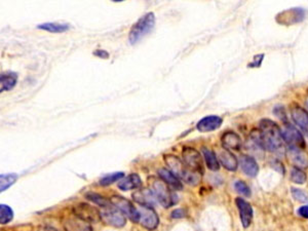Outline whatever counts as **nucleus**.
Returning a JSON list of instances; mask_svg holds the SVG:
<instances>
[{"instance_id":"obj_4","label":"nucleus","mask_w":308,"mask_h":231,"mask_svg":"<svg viewBox=\"0 0 308 231\" xmlns=\"http://www.w3.org/2000/svg\"><path fill=\"white\" fill-rule=\"evenodd\" d=\"M100 212L101 220L105 224L116 228H123L126 226L127 224L126 216L113 205L102 208Z\"/></svg>"},{"instance_id":"obj_7","label":"nucleus","mask_w":308,"mask_h":231,"mask_svg":"<svg viewBox=\"0 0 308 231\" xmlns=\"http://www.w3.org/2000/svg\"><path fill=\"white\" fill-rule=\"evenodd\" d=\"M182 160L189 170L203 174V158L196 149L185 147L182 151Z\"/></svg>"},{"instance_id":"obj_11","label":"nucleus","mask_w":308,"mask_h":231,"mask_svg":"<svg viewBox=\"0 0 308 231\" xmlns=\"http://www.w3.org/2000/svg\"><path fill=\"white\" fill-rule=\"evenodd\" d=\"M63 227L66 231H93L89 222L76 217L74 214L64 219Z\"/></svg>"},{"instance_id":"obj_6","label":"nucleus","mask_w":308,"mask_h":231,"mask_svg":"<svg viewBox=\"0 0 308 231\" xmlns=\"http://www.w3.org/2000/svg\"><path fill=\"white\" fill-rule=\"evenodd\" d=\"M73 214L89 223L101 221V212L97 207L85 203H80L74 205Z\"/></svg>"},{"instance_id":"obj_35","label":"nucleus","mask_w":308,"mask_h":231,"mask_svg":"<svg viewBox=\"0 0 308 231\" xmlns=\"http://www.w3.org/2000/svg\"><path fill=\"white\" fill-rule=\"evenodd\" d=\"M38 231H59V230L56 228H53V227H51V226H43Z\"/></svg>"},{"instance_id":"obj_14","label":"nucleus","mask_w":308,"mask_h":231,"mask_svg":"<svg viewBox=\"0 0 308 231\" xmlns=\"http://www.w3.org/2000/svg\"><path fill=\"white\" fill-rule=\"evenodd\" d=\"M164 162L167 163V166L169 167L170 171L177 176L178 178H183V176L185 172L187 171V167L184 164L183 160H181L179 157L173 154H167V155L163 156Z\"/></svg>"},{"instance_id":"obj_16","label":"nucleus","mask_w":308,"mask_h":231,"mask_svg":"<svg viewBox=\"0 0 308 231\" xmlns=\"http://www.w3.org/2000/svg\"><path fill=\"white\" fill-rule=\"evenodd\" d=\"M218 159L219 162L221 163L226 170L230 172H235L238 168V160L234 154L225 148L221 149L218 152Z\"/></svg>"},{"instance_id":"obj_34","label":"nucleus","mask_w":308,"mask_h":231,"mask_svg":"<svg viewBox=\"0 0 308 231\" xmlns=\"http://www.w3.org/2000/svg\"><path fill=\"white\" fill-rule=\"evenodd\" d=\"M94 54H95V56L99 57V58H102V59H107V58H109V53H108L106 51H103V50H101V51H96L94 52Z\"/></svg>"},{"instance_id":"obj_20","label":"nucleus","mask_w":308,"mask_h":231,"mask_svg":"<svg viewBox=\"0 0 308 231\" xmlns=\"http://www.w3.org/2000/svg\"><path fill=\"white\" fill-rule=\"evenodd\" d=\"M158 176L164 183L171 186L173 189H175V190H182L183 189V184L181 183L179 178L176 175H174L170 170L160 169L158 171Z\"/></svg>"},{"instance_id":"obj_24","label":"nucleus","mask_w":308,"mask_h":231,"mask_svg":"<svg viewBox=\"0 0 308 231\" xmlns=\"http://www.w3.org/2000/svg\"><path fill=\"white\" fill-rule=\"evenodd\" d=\"M38 29L41 30H46L48 32H51V33H62L69 30V25L68 24H63V23H43V24H39L37 26Z\"/></svg>"},{"instance_id":"obj_13","label":"nucleus","mask_w":308,"mask_h":231,"mask_svg":"<svg viewBox=\"0 0 308 231\" xmlns=\"http://www.w3.org/2000/svg\"><path fill=\"white\" fill-rule=\"evenodd\" d=\"M235 205L238 208L241 224H243L244 228H248L251 225L252 220H253L252 205L245 200L240 199V197H237V199L235 200Z\"/></svg>"},{"instance_id":"obj_18","label":"nucleus","mask_w":308,"mask_h":231,"mask_svg":"<svg viewBox=\"0 0 308 231\" xmlns=\"http://www.w3.org/2000/svg\"><path fill=\"white\" fill-rule=\"evenodd\" d=\"M240 168L243 172L251 178H254L259 172L258 163L254 157L250 155H241L240 156Z\"/></svg>"},{"instance_id":"obj_30","label":"nucleus","mask_w":308,"mask_h":231,"mask_svg":"<svg viewBox=\"0 0 308 231\" xmlns=\"http://www.w3.org/2000/svg\"><path fill=\"white\" fill-rule=\"evenodd\" d=\"M234 188H235L236 192L239 193L240 195H244V196H247V197L251 195L250 187L244 181H236L234 183Z\"/></svg>"},{"instance_id":"obj_31","label":"nucleus","mask_w":308,"mask_h":231,"mask_svg":"<svg viewBox=\"0 0 308 231\" xmlns=\"http://www.w3.org/2000/svg\"><path fill=\"white\" fill-rule=\"evenodd\" d=\"M292 195L296 201L300 203H306L308 201V195L299 188H292Z\"/></svg>"},{"instance_id":"obj_22","label":"nucleus","mask_w":308,"mask_h":231,"mask_svg":"<svg viewBox=\"0 0 308 231\" xmlns=\"http://www.w3.org/2000/svg\"><path fill=\"white\" fill-rule=\"evenodd\" d=\"M222 144L227 150H239L241 147V139L233 131H228L222 137Z\"/></svg>"},{"instance_id":"obj_33","label":"nucleus","mask_w":308,"mask_h":231,"mask_svg":"<svg viewBox=\"0 0 308 231\" xmlns=\"http://www.w3.org/2000/svg\"><path fill=\"white\" fill-rule=\"evenodd\" d=\"M298 214L301 216V217H303V218H305V219H308V205H302L299 210H298Z\"/></svg>"},{"instance_id":"obj_25","label":"nucleus","mask_w":308,"mask_h":231,"mask_svg":"<svg viewBox=\"0 0 308 231\" xmlns=\"http://www.w3.org/2000/svg\"><path fill=\"white\" fill-rule=\"evenodd\" d=\"M85 197H86V200H89V201L93 202L94 204L98 205L99 206H101V208L112 205L111 201L106 199V197H104V196H102L100 194L95 193V192H87L85 194Z\"/></svg>"},{"instance_id":"obj_12","label":"nucleus","mask_w":308,"mask_h":231,"mask_svg":"<svg viewBox=\"0 0 308 231\" xmlns=\"http://www.w3.org/2000/svg\"><path fill=\"white\" fill-rule=\"evenodd\" d=\"M134 201L139 204L141 206L153 207L158 202L155 194L148 188H142L133 193Z\"/></svg>"},{"instance_id":"obj_5","label":"nucleus","mask_w":308,"mask_h":231,"mask_svg":"<svg viewBox=\"0 0 308 231\" xmlns=\"http://www.w3.org/2000/svg\"><path fill=\"white\" fill-rule=\"evenodd\" d=\"M110 201H111L112 205L115 207H117L126 217H128L130 221H133L135 223L139 222L140 214L138 208L133 205V203H130L128 200L119 195H113L111 199H110Z\"/></svg>"},{"instance_id":"obj_27","label":"nucleus","mask_w":308,"mask_h":231,"mask_svg":"<svg viewBox=\"0 0 308 231\" xmlns=\"http://www.w3.org/2000/svg\"><path fill=\"white\" fill-rule=\"evenodd\" d=\"M14 219L13 208L6 205H0V223L5 225Z\"/></svg>"},{"instance_id":"obj_32","label":"nucleus","mask_w":308,"mask_h":231,"mask_svg":"<svg viewBox=\"0 0 308 231\" xmlns=\"http://www.w3.org/2000/svg\"><path fill=\"white\" fill-rule=\"evenodd\" d=\"M171 216H172V218H174V219L185 218V217H186V211L183 210V208H176L175 211L172 212Z\"/></svg>"},{"instance_id":"obj_1","label":"nucleus","mask_w":308,"mask_h":231,"mask_svg":"<svg viewBox=\"0 0 308 231\" xmlns=\"http://www.w3.org/2000/svg\"><path fill=\"white\" fill-rule=\"evenodd\" d=\"M260 141L263 149L276 152L282 147V129L279 126L269 119H263L259 125Z\"/></svg>"},{"instance_id":"obj_28","label":"nucleus","mask_w":308,"mask_h":231,"mask_svg":"<svg viewBox=\"0 0 308 231\" xmlns=\"http://www.w3.org/2000/svg\"><path fill=\"white\" fill-rule=\"evenodd\" d=\"M125 178V174L123 172H117V173H113L105 176L104 178H102L100 180V185L102 186H109L115 182H119L122 179Z\"/></svg>"},{"instance_id":"obj_17","label":"nucleus","mask_w":308,"mask_h":231,"mask_svg":"<svg viewBox=\"0 0 308 231\" xmlns=\"http://www.w3.org/2000/svg\"><path fill=\"white\" fill-rule=\"evenodd\" d=\"M223 119L217 115H208L201 119L199 124H197V129L202 133H207V131H212L218 129L222 126Z\"/></svg>"},{"instance_id":"obj_15","label":"nucleus","mask_w":308,"mask_h":231,"mask_svg":"<svg viewBox=\"0 0 308 231\" xmlns=\"http://www.w3.org/2000/svg\"><path fill=\"white\" fill-rule=\"evenodd\" d=\"M291 114L294 123L308 136V112L300 106H295L291 110Z\"/></svg>"},{"instance_id":"obj_10","label":"nucleus","mask_w":308,"mask_h":231,"mask_svg":"<svg viewBox=\"0 0 308 231\" xmlns=\"http://www.w3.org/2000/svg\"><path fill=\"white\" fill-rule=\"evenodd\" d=\"M287 157L289 161L297 169L308 168V153L302 148L289 146L287 150Z\"/></svg>"},{"instance_id":"obj_9","label":"nucleus","mask_w":308,"mask_h":231,"mask_svg":"<svg viewBox=\"0 0 308 231\" xmlns=\"http://www.w3.org/2000/svg\"><path fill=\"white\" fill-rule=\"evenodd\" d=\"M282 140L287 143L289 146L304 148L305 142L303 136L300 134V131L297 129L294 126L285 125L282 129Z\"/></svg>"},{"instance_id":"obj_36","label":"nucleus","mask_w":308,"mask_h":231,"mask_svg":"<svg viewBox=\"0 0 308 231\" xmlns=\"http://www.w3.org/2000/svg\"><path fill=\"white\" fill-rule=\"evenodd\" d=\"M307 106H308V100H307Z\"/></svg>"},{"instance_id":"obj_8","label":"nucleus","mask_w":308,"mask_h":231,"mask_svg":"<svg viewBox=\"0 0 308 231\" xmlns=\"http://www.w3.org/2000/svg\"><path fill=\"white\" fill-rule=\"evenodd\" d=\"M140 214L139 223L146 228L147 230L156 229L159 225V217L156 212L153 210V207L140 206L138 208Z\"/></svg>"},{"instance_id":"obj_2","label":"nucleus","mask_w":308,"mask_h":231,"mask_svg":"<svg viewBox=\"0 0 308 231\" xmlns=\"http://www.w3.org/2000/svg\"><path fill=\"white\" fill-rule=\"evenodd\" d=\"M154 25H155V16L153 13H148L140 18L137 23L130 28L128 33L129 42L131 45H135L152 31Z\"/></svg>"},{"instance_id":"obj_19","label":"nucleus","mask_w":308,"mask_h":231,"mask_svg":"<svg viewBox=\"0 0 308 231\" xmlns=\"http://www.w3.org/2000/svg\"><path fill=\"white\" fill-rule=\"evenodd\" d=\"M118 188L123 191L138 189L142 186V180L138 174H130L117 183Z\"/></svg>"},{"instance_id":"obj_3","label":"nucleus","mask_w":308,"mask_h":231,"mask_svg":"<svg viewBox=\"0 0 308 231\" xmlns=\"http://www.w3.org/2000/svg\"><path fill=\"white\" fill-rule=\"evenodd\" d=\"M151 190L155 194L157 202L163 207L168 208L178 203V196L170 189L169 185L164 183L161 179H152Z\"/></svg>"},{"instance_id":"obj_23","label":"nucleus","mask_w":308,"mask_h":231,"mask_svg":"<svg viewBox=\"0 0 308 231\" xmlns=\"http://www.w3.org/2000/svg\"><path fill=\"white\" fill-rule=\"evenodd\" d=\"M203 154L206 163V167L210 169L211 171H219L220 169V162L218 159V156L216 155V153L212 151L211 149H207L205 147L203 148Z\"/></svg>"},{"instance_id":"obj_29","label":"nucleus","mask_w":308,"mask_h":231,"mask_svg":"<svg viewBox=\"0 0 308 231\" xmlns=\"http://www.w3.org/2000/svg\"><path fill=\"white\" fill-rule=\"evenodd\" d=\"M291 180H292V182H294L296 184L301 185V184H304L306 182L307 176L301 169L294 168L291 172Z\"/></svg>"},{"instance_id":"obj_21","label":"nucleus","mask_w":308,"mask_h":231,"mask_svg":"<svg viewBox=\"0 0 308 231\" xmlns=\"http://www.w3.org/2000/svg\"><path fill=\"white\" fill-rule=\"evenodd\" d=\"M18 78L19 77L16 72L6 71V72L1 73V76H0V84H1L0 92L2 93V92L12 91L18 82Z\"/></svg>"},{"instance_id":"obj_26","label":"nucleus","mask_w":308,"mask_h":231,"mask_svg":"<svg viewBox=\"0 0 308 231\" xmlns=\"http://www.w3.org/2000/svg\"><path fill=\"white\" fill-rule=\"evenodd\" d=\"M18 179L16 174H4L0 176V191L3 192L10 186L14 185Z\"/></svg>"}]
</instances>
